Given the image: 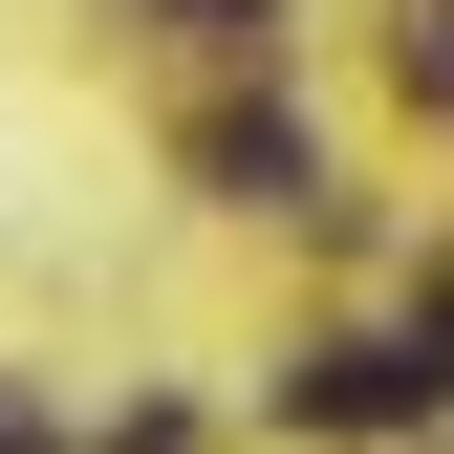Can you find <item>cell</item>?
Listing matches in <instances>:
<instances>
[{
    "mask_svg": "<svg viewBox=\"0 0 454 454\" xmlns=\"http://www.w3.org/2000/svg\"><path fill=\"white\" fill-rule=\"evenodd\" d=\"M0 454H43V411H0Z\"/></svg>",
    "mask_w": 454,
    "mask_h": 454,
    "instance_id": "cell-5",
    "label": "cell"
},
{
    "mask_svg": "<svg viewBox=\"0 0 454 454\" xmlns=\"http://www.w3.org/2000/svg\"><path fill=\"white\" fill-rule=\"evenodd\" d=\"M195 174H216V195H260V216H303V195H325L281 108H216V130H195Z\"/></svg>",
    "mask_w": 454,
    "mask_h": 454,
    "instance_id": "cell-2",
    "label": "cell"
},
{
    "mask_svg": "<svg viewBox=\"0 0 454 454\" xmlns=\"http://www.w3.org/2000/svg\"><path fill=\"white\" fill-rule=\"evenodd\" d=\"M195 22H260V0H195Z\"/></svg>",
    "mask_w": 454,
    "mask_h": 454,
    "instance_id": "cell-6",
    "label": "cell"
},
{
    "mask_svg": "<svg viewBox=\"0 0 454 454\" xmlns=\"http://www.w3.org/2000/svg\"><path fill=\"white\" fill-rule=\"evenodd\" d=\"M281 411H303V433H389V411H433V368H411V347H303Z\"/></svg>",
    "mask_w": 454,
    "mask_h": 454,
    "instance_id": "cell-1",
    "label": "cell"
},
{
    "mask_svg": "<svg viewBox=\"0 0 454 454\" xmlns=\"http://www.w3.org/2000/svg\"><path fill=\"white\" fill-rule=\"evenodd\" d=\"M411 108H454V0H433V22H411Z\"/></svg>",
    "mask_w": 454,
    "mask_h": 454,
    "instance_id": "cell-3",
    "label": "cell"
},
{
    "mask_svg": "<svg viewBox=\"0 0 454 454\" xmlns=\"http://www.w3.org/2000/svg\"><path fill=\"white\" fill-rule=\"evenodd\" d=\"M411 368H433V389H454V281H433V325H411Z\"/></svg>",
    "mask_w": 454,
    "mask_h": 454,
    "instance_id": "cell-4",
    "label": "cell"
}]
</instances>
